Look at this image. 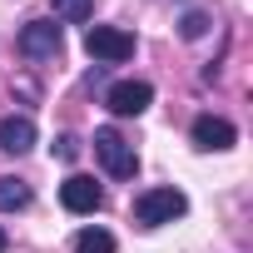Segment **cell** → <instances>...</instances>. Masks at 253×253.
I'll list each match as a JSON object with an SVG mask.
<instances>
[{
	"mask_svg": "<svg viewBox=\"0 0 253 253\" xmlns=\"http://www.w3.org/2000/svg\"><path fill=\"white\" fill-rule=\"evenodd\" d=\"M94 159L104 164V174H109V179H134V174H139V154H134V144L124 139L114 124L94 129Z\"/></svg>",
	"mask_w": 253,
	"mask_h": 253,
	"instance_id": "1",
	"label": "cell"
},
{
	"mask_svg": "<svg viewBox=\"0 0 253 253\" xmlns=\"http://www.w3.org/2000/svg\"><path fill=\"white\" fill-rule=\"evenodd\" d=\"M189 213V199L179 189H144L134 199V223L139 228H159V223H174Z\"/></svg>",
	"mask_w": 253,
	"mask_h": 253,
	"instance_id": "2",
	"label": "cell"
},
{
	"mask_svg": "<svg viewBox=\"0 0 253 253\" xmlns=\"http://www.w3.org/2000/svg\"><path fill=\"white\" fill-rule=\"evenodd\" d=\"M84 50L99 65H124V60L134 55V35L129 30H114V25H89L84 30Z\"/></svg>",
	"mask_w": 253,
	"mask_h": 253,
	"instance_id": "3",
	"label": "cell"
},
{
	"mask_svg": "<svg viewBox=\"0 0 253 253\" xmlns=\"http://www.w3.org/2000/svg\"><path fill=\"white\" fill-rule=\"evenodd\" d=\"M15 45H20V55H25V60H55V55L65 50V40H60V25H55V20H25Z\"/></svg>",
	"mask_w": 253,
	"mask_h": 253,
	"instance_id": "4",
	"label": "cell"
},
{
	"mask_svg": "<svg viewBox=\"0 0 253 253\" xmlns=\"http://www.w3.org/2000/svg\"><path fill=\"white\" fill-rule=\"evenodd\" d=\"M104 104H109V114H119V119L144 114V109L154 104V84H149V80H114L109 94H104Z\"/></svg>",
	"mask_w": 253,
	"mask_h": 253,
	"instance_id": "5",
	"label": "cell"
},
{
	"mask_svg": "<svg viewBox=\"0 0 253 253\" xmlns=\"http://www.w3.org/2000/svg\"><path fill=\"white\" fill-rule=\"evenodd\" d=\"M60 204H65L70 213H99V204H104V189H99L89 174H70V179L60 184Z\"/></svg>",
	"mask_w": 253,
	"mask_h": 253,
	"instance_id": "6",
	"label": "cell"
},
{
	"mask_svg": "<svg viewBox=\"0 0 253 253\" xmlns=\"http://www.w3.org/2000/svg\"><path fill=\"white\" fill-rule=\"evenodd\" d=\"M194 144L199 149H233L238 144V129L228 119H218V114H199L194 119Z\"/></svg>",
	"mask_w": 253,
	"mask_h": 253,
	"instance_id": "7",
	"label": "cell"
},
{
	"mask_svg": "<svg viewBox=\"0 0 253 253\" xmlns=\"http://www.w3.org/2000/svg\"><path fill=\"white\" fill-rule=\"evenodd\" d=\"M0 149L5 154H30L35 149V119L30 114H5L0 119Z\"/></svg>",
	"mask_w": 253,
	"mask_h": 253,
	"instance_id": "8",
	"label": "cell"
},
{
	"mask_svg": "<svg viewBox=\"0 0 253 253\" xmlns=\"http://www.w3.org/2000/svg\"><path fill=\"white\" fill-rule=\"evenodd\" d=\"M30 209V184L15 174H0V213H20Z\"/></svg>",
	"mask_w": 253,
	"mask_h": 253,
	"instance_id": "9",
	"label": "cell"
},
{
	"mask_svg": "<svg viewBox=\"0 0 253 253\" xmlns=\"http://www.w3.org/2000/svg\"><path fill=\"white\" fill-rule=\"evenodd\" d=\"M75 253H114V233H104V228H80V233H75Z\"/></svg>",
	"mask_w": 253,
	"mask_h": 253,
	"instance_id": "10",
	"label": "cell"
},
{
	"mask_svg": "<svg viewBox=\"0 0 253 253\" xmlns=\"http://www.w3.org/2000/svg\"><path fill=\"white\" fill-rule=\"evenodd\" d=\"M94 15V0H55V20H70V25H84Z\"/></svg>",
	"mask_w": 253,
	"mask_h": 253,
	"instance_id": "11",
	"label": "cell"
},
{
	"mask_svg": "<svg viewBox=\"0 0 253 253\" xmlns=\"http://www.w3.org/2000/svg\"><path fill=\"white\" fill-rule=\"evenodd\" d=\"M204 30H209V15H204V10H189V15L179 20V35H184V40H199Z\"/></svg>",
	"mask_w": 253,
	"mask_h": 253,
	"instance_id": "12",
	"label": "cell"
},
{
	"mask_svg": "<svg viewBox=\"0 0 253 253\" xmlns=\"http://www.w3.org/2000/svg\"><path fill=\"white\" fill-rule=\"evenodd\" d=\"M55 159L75 164V159H80V139H75V134H60V139H55Z\"/></svg>",
	"mask_w": 253,
	"mask_h": 253,
	"instance_id": "13",
	"label": "cell"
},
{
	"mask_svg": "<svg viewBox=\"0 0 253 253\" xmlns=\"http://www.w3.org/2000/svg\"><path fill=\"white\" fill-rule=\"evenodd\" d=\"M5 248H10V233H5V228H0V253H5Z\"/></svg>",
	"mask_w": 253,
	"mask_h": 253,
	"instance_id": "14",
	"label": "cell"
}]
</instances>
